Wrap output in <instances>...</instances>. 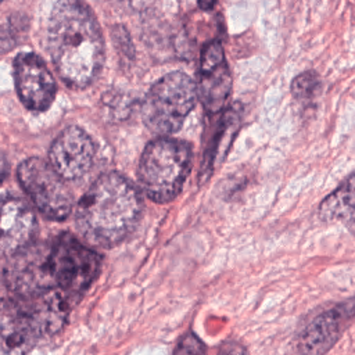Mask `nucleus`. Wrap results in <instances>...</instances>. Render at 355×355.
Returning a JSON list of instances; mask_svg holds the SVG:
<instances>
[{"label":"nucleus","mask_w":355,"mask_h":355,"mask_svg":"<svg viewBox=\"0 0 355 355\" xmlns=\"http://www.w3.org/2000/svg\"><path fill=\"white\" fill-rule=\"evenodd\" d=\"M47 40L55 69L68 86L83 89L96 79L104 61V40L87 4L57 3L50 14Z\"/></svg>","instance_id":"1"},{"label":"nucleus","mask_w":355,"mask_h":355,"mask_svg":"<svg viewBox=\"0 0 355 355\" xmlns=\"http://www.w3.org/2000/svg\"><path fill=\"white\" fill-rule=\"evenodd\" d=\"M143 209L139 189L123 175L98 176L76 207V229L90 245L110 248L121 243L137 225Z\"/></svg>","instance_id":"2"},{"label":"nucleus","mask_w":355,"mask_h":355,"mask_svg":"<svg viewBox=\"0 0 355 355\" xmlns=\"http://www.w3.org/2000/svg\"><path fill=\"white\" fill-rule=\"evenodd\" d=\"M100 263L92 247L69 233H61L43 248H32V283L36 291H60L73 305L96 279Z\"/></svg>","instance_id":"3"},{"label":"nucleus","mask_w":355,"mask_h":355,"mask_svg":"<svg viewBox=\"0 0 355 355\" xmlns=\"http://www.w3.org/2000/svg\"><path fill=\"white\" fill-rule=\"evenodd\" d=\"M193 161L187 141L164 136L151 140L143 150L137 179L144 194L154 202L172 201L182 190Z\"/></svg>","instance_id":"4"},{"label":"nucleus","mask_w":355,"mask_h":355,"mask_svg":"<svg viewBox=\"0 0 355 355\" xmlns=\"http://www.w3.org/2000/svg\"><path fill=\"white\" fill-rule=\"evenodd\" d=\"M197 101L194 80L184 72L173 71L158 79L147 92L141 118L158 137L179 130Z\"/></svg>","instance_id":"5"},{"label":"nucleus","mask_w":355,"mask_h":355,"mask_svg":"<svg viewBox=\"0 0 355 355\" xmlns=\"http://www.w3.org/2000/svg\"><path fill=\"white\" fill-rule=\"evenodd\" d=\"M18 180L35 204L49 219L64 220L72 211V196L55 171L42 158H28L18 166Z\"/></svg>","instance_id":"6"},{"label":"nucleus","mask_w":355,"mask_h":355,"mask_svg":"<svg viewBox=\"0 0 355 355\" xmlns=\"http://www.w3.org/2000/svg\"><path fill=\"white\" fill-rule=\"evenodd\" d=\"M196 93L207 112L222 111L232 89V75L219 40L208 42L200 55Z\"/></svg>","instance_id":"7"},{"label":"nucleus","mask_w":355,"mask_h":355,"mask_svg":"<svg viewBox=\"0 0 355 355\" xmlns=\"http://www.w3.org/2000/svg\"><path fill=\"white\" fill-rule=\"evenodd\" d=\"M96 147L92 137L78 126H68L53 140L49 164L64 180L82 178L93 165Z\"/></svg>","instance_id":"8"},{"label":"nucleus","mask_w":355,"mask_h":355,"mask_svg":"<svg viewBox=\"0 0 355 355\" xmlns=\"http://www.w3.org/2000/svg\"><path fill=\"white\" fill-rule=\"evenodd\" d=\"M14 76L19 100L28 110L42 112L51 105L57 85L39 55L21 53L14 60Z\"/></svg>","instance_id":"9"},{"label":"nucleus","mask_w":355,"mask_h":355,"mask_svg":"<svg viewBox=\"0 0 355 355\" xmlns=\"http://www.w3.org/2000/svg\"><path fill=\"white\" fill-rule=\"evenodd\" d=\"M36 230V216L26 201L17 197L0 198V255L14 257L28 248Z\"/></svg>","instance_id":"10"},{"label":"nucleus","mask_w":355,"mask_h":355,"mask_svg":"<svg viewBox=\"0 0 355 355\" xmlns=\"http://www.w3.org/2000/svg\"><path fill=\"white\" fill-rule=\"evenodd\" d=\"M351 318V309L336 306L315 316L298 336V352L301 355H323L340 338Z\"/></svg>","instance_id":"11"},{"label":"nucleus","mask_w":355,"mask_h":355,"mask_svg":"<svg viewBox=\"0 0 355 355\" xmlns=\"http://www.w3.org/2000/svg\"><path fill=\"white\" fill-rule=\"evenodd\" d=\"M37 338V333L19 311L0 315V355H28Z\"/></svg>","instance_id":"12"},{"label":"nucleus","mask_w":355,"mask_h":355,"mask_svg":"<svg viewBox=\"0 0 355 355\" xmlns=\"http://www.w3.org/2000/svg\"><path fill=\"white\" fill-rule=\"evenodd\" d=\"M354 178L352 175L329 197H326L320 207L319 214L324 220L340 219L347 223H352L354 211Z\"/></svg>","instance_id":"13"},{"label":"nucleus","mask_w":355,"mask_h":355,"mask_svg":"<svg viewBox=\"0 0 355 355\" xmlns=\"http://www.w3.org/2000/svg\"><path fill=\"white\" fill-rule=\"evenodd\" d=\"M320 87L322 83L318 73H315L313 71H306L294 79L291 92L298 101L309 103L319 94Z\"/></svg>","instance_id":"14"},{"label":"nucleus","mask_w":355,"mask_h":355,"mask_svg":"<svg viewBox=\"0 0 355 355\" xmlns=\"http://www.w3.org/2000/svg\"><path fill=\"white\" fill-rule=\"evenodd\" d=\"M173 355H207V348L193 331H187L179 340Z\"/></svg>","instance_id":"15"},{"label":"nucleus","mask_w":355,"mask_h":355,"mask_svg":"<svg viewBox=\"0 0 355 355\" xmlns=\"http://www.w3.org/2000/svg\"><path fill=\"white\" fill-rule=\"evenodd\" d=\"M218 355H247V354H245V348L240 343L229 340L220 345Z\"/></svg>","instance_id":"16"},{"label":"nucleus","mask_w":355,"mask_h":355,"mask_svg":"<svg viewBox=\"0 0 355 355\" xmlns=\"http://www.w3.org/2000/svg\"><path fill=\"white\" fill-rule=\"evenodd\" d=\"M6 171H7V164H6V159H4L3 154L0 153V183L3 182V179L6 176Z\"/></svg>","instance_id":"17"}]
</instances>
